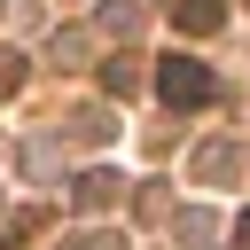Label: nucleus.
Returning <instances> with one entry per match:
<instances>
[{
  "label": "nucleus",
  "instance_id": "nucleus-1",
  "mask_svg": "<svg viewBox=\"0 0 250 250\" xmlns=\"http://www.w3.org/2000/svg\"><path fill=\"white\" fill-rule=\"evenodd\" d=\"M156 94H164V109H203V102L219 94V78H211V62H195V55H156Z\"/></svg>",
  "mask_w": 250,
  "mask_h": 250
},
{
  "label": "nucleus",
  "instance_id": "nucleus-2",
  "mask_svg": "<svg viewBox=\"0 0 250 250\" xmlns=\"http://www.w3.org/2000/svg\"><path fill=\"white\" fill-rule=\"evenodd\" d=\"M117 195H125V180H117V172H102V164L70 180V203H78V211H109Z\"/></svg>",
  "mask_w": 250,
  "mask_h": 250
},
{
  "label": "nucleus",
  "instance_id": "nucleus-3",
  "mask_svg": "<svg viewBox=\"0 0 250 250\" xmlns=\"http://www.w3.org/2000/svg\"><path fill=\"white\" fill-rule=\"evenodd\" d=\"M188 172H195V180H234V172H242V148H234V141H203V148L188 156Z\"/></svg>",
  "mask_w": 250,
  "mask_h": 250
},
{
  "label": "nucleus",
  "instance_id": "nucleus-4",
  "mask_svg": "<svg viewBox=\"0 0 250 250\" xmlns=\"http://www.w3.org/2000/svg\"><path fill=\"white\" fill-rule=\"evenodd\" d=\"M172 23H180L188 39H203V31H219V23H227V0H180V8H172Z\"/></svg>",
  "mask_w": 250,
  "mask_h": 250
},
{
  "label": "nucleus",
  "instance_id": "nucleus-5",
  "mask_svg": "<svg viewBox=\"0 0 250 250\" xmlns=\"http://www.w3.org/2000/svg\"><path fill=\"white\" fill-rule=\"evenodd\" d=\"M141 86V55H109L102 62V94H133Z\"/></svg>",
  "mask_w": 250,
  "mask_h": 250
},
{
  "label": "nucleus",
  "instance_id": "nucleus-6",
  "mask_svg": "<svg viewBox=\"0 0 250 250\" xmlns=\"http://www.w3.org/2000/svg\"><path fill=\"white\" fill-rule=\"evenodd\" d=\"M109 133H117V125H109V109H78V117H70V141H86V148H102Z\"/></svg>",
  "mask_w": 250,
  "mask_h": 250
},
{
  "label": "nucleus",
  "instance_id": "nucleus-7",
  "mask_svg": "<svg viewBox=\"0 0 250 250\" xmlns=\"http://www.w3.org/2000/svg\"><path fill=\"white\" fill-rule=\"evenodd\" d=\"M211 242H219V219L211 211H188L180 219V250H211Z\"/></svg>",
  "mask_w": 250,
  "mask_h": 250
},
{
  "label": "nucleus",
  "instance_id": "nucleus-8",
  "mask_svg": "<svg viewBox=\"0 0 250 250\" xmlns=\"http://www.w3.org/2000/svg\"><path fill=\"white\" fill-rule=\"evenodd\" d=\"M39 227H47V211H16V219H8V234H0V242H8V250H16V242H31V234H39Z\"/></svg>",
  "mask_w": 250,
  "mask_h": 250
},
{
  "label": "nucleus",
  "instance_id": "nucleus-9",
  "mask_svg": "<svg viewBox=\"0 0 250 250\" xmlns=\"http://www.w3.org/2000/svg\"><path fill=\"white\" fill-rule=\"evenodd\" d=\"M16 86H23V55H16V47H0V102H8Z\"/></svg>",
  "mask_w": 250,
  "mask_h": 250
},
{
  "label": "nucleus",
  "instance_id": "nucleus-10",
  "mask_svg": "<svg viewBox=\"0 0 250 250\" xmlns=\"http://www.w3.org/2000/svg\"><path fill=\"white\" fill-rule=\"evenodd\" d=\"M102 23H109V31H133V23H141V8H133V0H109V8H102Z\"/></svg>",
  "mask_w": 250,
  "mask_h": 250
},
{
  "label": "nucleus",
  "instance_id": "nucleus-11",
  "mask_svg": "<svg viewBox=\"0 0 250 250\" xmlns=\"http://www.w3.org/2000/svg\"><path fill=\"white\" fill-rule=\"evenodd\" d=\"M164 211H172V195H164V188L148 180V188H141V219H164Z\"/></svg>",
  "mask_w": 250,
  "mask_h": 250
},
{
  "label": "nucleus",
  "instance_id": "nucleus-12",
  "mask_svg": "<svg viewBox=\"0 0 250 250\" xmlns=\"http://www.w3.org/2000/svg\"><path fill=\"white\" fill-rule=\"evenodd\" d=\"M70 250H125V242H117V234H78Z\"/></svg>",
  "mask_w": 250,
  "mask_h": 250
},
{
  "label": "nucleus",
  "instance_id": "nucleus-13",
  "mask_svg": "<svg viewBox=\"0 0 250 250\" xmlns=\"http://www.w3.org/2000/svg\"><path fill=\"white\" fill-rule=\"evenodd\" d=\"M234 250H250V211H242V219H234Z\"/></svg>",
  "mask_w": 250,
  "mask_h": 250
}]
</instances>
